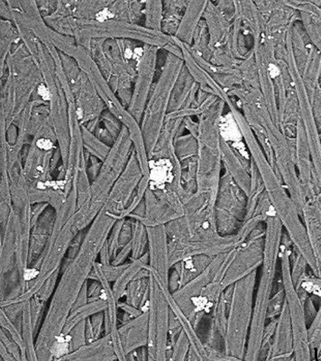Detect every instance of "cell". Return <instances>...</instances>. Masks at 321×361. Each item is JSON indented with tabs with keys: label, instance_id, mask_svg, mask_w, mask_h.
I'll list each match as a JSON object with an SVG mask.
<instances>
[{
	"label": "cell",
	"instance_id": "1",
	"mask_svg": "<svg viewBox=\"0 0 321 361\" xmlns=\"http://www.w3.org/2000/svg\"><path fill=\"white\" fill-rule=\"evenodd\" d=\"M256 271L234 283L226 330L227 355L243 359L247 330L250 328L252 293L256 283Z\"/></svg>",
	"mask_w": 321,
	"mask_h": 361
},
{
	"label": "cell",
	"instance_id": "2",
	"mask_svg": "<svg viewBox=\"0 0 321 361\" xmlns=\"http://www.w3.org/2000/svg\"><path fill=\"white\" fill-rule=\"evenodd\" d=\"M308 340H309L311 354L313 351L314 353L316 351L317 354L319 353L321 350V305L315 317L308 327Z\"/></svg>",
	"mask_w": 321,
	"mask_h": 361
},
{
	"label": "cell",
	"instance_id": "3",
	"mask_svg": "<svg viewBox=\"0 0 321 361\" xmlns=\"http://www.w3.org/2000/svg\"><path fill=\"white\" fill-rule=\"evenodd\" d=\"M303 17L305 23H306V27L309 28L308 31L310 32V37L320 48L321 51V18L320 16L305 12Z\"/></svg>",
	"mask_w": 321,
	"mask_h": 361
},
{
	"label": "cell",
	"instance_id": "4",
	"mask_svg": "<svg viewBox=\"0 0 321 361\" xmlns=\"http://www.w3.org/2000/svg\"><path fill=\"white\" fill-rule=\"evenodd\" d=\"M319 4H320V5H321V3H319Z\"/></svg>",
	"mask_w": 321,
	"mask_h": 361
}]
</instances>
